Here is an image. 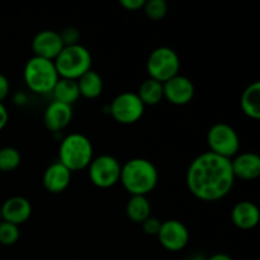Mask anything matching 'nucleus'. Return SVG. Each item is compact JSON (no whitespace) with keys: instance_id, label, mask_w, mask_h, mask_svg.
<instances>
[{"instance_id":"9","label":"nucleus","mask_w":260,"mask_h":260,"mask_svg":"<svg viewBox=\"0 0 260 260\" xmlns=\"http://www.w3.org/2000/svg\"><path fill=\"white\" fill-rule=\"evenodd\" d=\"M114 121L121 124H134L144 116L145 106L137 93L123 91L112 101L109 107Z\"/></svg>"},{"instance_id":"3","label":"nucleus","mask_w":260,"mask_h":260,"mask_svg":"<svg viewBox=\"0 0 260 260\" xmlns=\"http://www.w3.org/2000/svg\"><path fill=\"white\" fill-rule=\"evenodd\" d=\"M93 145L83 134H70L65 136L58 147V161L71 173L84 170L89 167L93 157Z\"/></svg>"},{"instance_id":"27","label":"nucleus","mask_w":260,"mask_h":260,"mask_svg":"<svg viewBox=\"0 0 260 260\" xmlns=\"http://www.w3.org/2000/svg\"><path fill=\"white\" fill-rule=\"evenodd\" d=\"M61 40H62L63 45L65 46H71V45H76L79 41V30L74 27H68L60 33Z\"/></svg>"},{"instance_id":"28","label":"nucleus","mask_w":260,"mask_h":260,"mask_svg":"<svg viewBox=\"0 0 260 260\" xmlns=\"http://www.w3.org/2000/svg\"><path fill=\"white\" fill-rule=\"evenodd\" d=\"M119 4H121L126 10L135 12V10H140L144 8L145 0H121Z\"/></svg>"},{"instance_id":"33","label":"nucleus","mask_w":260,"mask_h":260,"mask_svg":"<svg viewBox=\"0 0 260 260\" xmlns=\"http://www.w3.org/2000/svg\"><path fill=\"white\" fill-rule=\"evenodd\" d=\"M185 260H197V259H185Z\"/></svg>"},{"instance_id":"14","label":"nucleus","mask_w":260,"mask_h":260,"mask_svg":"<svg viewBox=\"0 0 260 260\" xmlns=\"http://www.w3.org/2000/svg\"><path fill=\"white\" fill-rule=\"evenodd\" d=\"M73 119V108L60 102H51L43 113V123L51 132H60L70 124Z\"/></svg>"},{"instance_id":"29","label":"nucleus","mask_w":260,"mask_h":260,"mask_svg":"<svg viewBox=\"0 0 260 260\" xmlns=\"http://www.w3.org/2000/svg\"><path fill=\"white\" fill-rule=\"evenodd\" d=\"M9 90H10L9 80H8L7 76L0 74V102H2V103L3 101L7 98L8 94H9Z\"/></svg>"},{"instance_id":"8","label":"nucleus","mask_w":260,"mask_h":260,"mask_svg":"<svg viewBox=\"0 0 260 260\" xmlns=\"http://www.w3.org/2000/svg\"><path fill=\"white\" fill-rule=\"evenodd\" d=\"M121 167L118 160L112 155H101L89 164V179L95 187L102 189L112 188L119 182Z\"/></svg>"},{"instance_id":"26","label":"nucleus","mask_w":260,"mask_h":260,"mask_svg":"<svg viewBox=\"0 0 260 260\" xmlns=\"http://www.w3.org/2000/svg\"><path fill=\"white\" fill-rule=\"evenodd\" d=\"M141 225L142 230H144V233L146 234V235L157 236L160 228H161V221H160L159 218L151 217V216H150V217L146 218Z\"/></svg>"},{"instance_id":"5","label":"nucleus","mask_w":260,"mask_h":260,"mask_svg":"<svg viewBox=\"0 0 260 260\" xmlns=\"http://www.w3.org/2000/svg\"><path fill=\"white\" fill-rule=\"evenodd\" d=\"M91 55L83 45L65 46L53 60L60 78L78 80L81 75L91 70Z\"/></svg>"},{"instance_id":"31","label":"nucleus","mask_w":260,"mask_h":260,"mask_svg":"<svg viewBox=\"0 0 260 260\" xmlns=\"http://www.w3.org/2000/svg\"><path fill=\"white\" fill-rule=\"evenodd\" d=\"M206 260H233V258L225 253H217V254H213V255H211L210 258L206 259Z\"/></svg>"},{"instance_id":"4","label":"nucleus","mask_w":260,"mask_h":260,"mask_svg":"<svg viewBox=\"0 0 260 260\" xmlns=\"http://www.w3.org/2000/svg\"><path fill=\"white\" fill-rule=\"evenodd\" d=\"M25 85L37 94H48L60 79L55 62L46 58L33 56L27 61L23 70Z\"/></svg>"},{"instance_id":"11","label":"nucleus","mask_w":260,"mask_h":260,"mask_svg":"<svg viewBox=\"0 0 260 260\" xmlns=\"http://www.w3.org/2000/svg\"><path fill=\"white\" fill-rule=\"evenodd\" d=\"M164 98L174 106H185L190 103L194 96V84L187 76L178 74L162 84Z\"/></svg>"},{"instance_id":"32","label":"nucleus","mask_w":260,"mask_h":260,"mask_svg":"<svg viewBox=\"0 0 260 260\" xmlns=\"http://www.w3.org/2000/svg\"><path fill=\"white\" fill-rule=\"evenodd\" d=\"M0 222H2V213H0Z\"/></svg>"},{"instance_id":"20","label":"nucleus","mask_w":260,"mask_h":260,"mask_svg":"<svg viewBox=\"0 0 260 260\" xmlns=\"http://www.w3.org/2000/svg\"><path fill=\"white\" fill-rule=\"evenodd\" d=\"M51 93L56 102L68 104V106H73L80 98L78 83L76 80H71V79H58Z\"/></svg>"},{"instance_id":"7","label":"nucleus","mask_w":260,"mask_h":260,"mask_svg":"<svg viewBox=\"0 0 260 260\" xmlns=\"http://www.w3.org/2000/svg\"><path fill=\"white\" fill-rule=\"evenodd\" d=\"M207 144L210 151L225 159L236 156L240 150V139L238 132L230 124L215 123L207 132Z\"/></svg>"},{"instance_id":"30","label":"nucleus","mask_w":260,"mask_h":260,"mask_svg":"<svg viewBox=\"0 0 260 260\" xmlns=\"http://www.w3.org/2000/svg\"><path fill=\"white\" fill-rule=\"evenodd\" d=\"M9 121V113H8L7 107L4 106V103L0 102V131L4 129V127L8 124Z\"/></svg>"},{"instance_id":"24","label":"nucleus","mask_w":260,"mask_h":260,"mask_svg":"<svg viewBox=\"0 0 260 260\" xmlns=\"http://www.w3.org/2000/svg\"><path fill=\"white\" fill-rule=\"evenodd\" d=\"M19 226L3 221L0 222V244L4 246H12L19 240Z\"/></svg>"},{"instance_id":"18","label":"nucleus","mask_w":260,"mask_h":260,"mask_svg":"<svg viewBox=\"0 0 260 260\" xmlns=\"http://www.w3.org/2000/svg\"><path fill=\"white\" fill-rule=\"evenodd\" d=\"M80 96L86 99H95L102 94L104 88L103 79L96 71L89 70L76 80Z\"/></svg>"},{"instance_id":"6","label":"nucleus","mask_w":260,"mask_h":260,"mask_svg":"<svg viewBox=\"0 0 260 260\" xmlns=\"http://www.w3.org/2000/svg\"><path fill=\"white\" fill-rule=\"evenodd\" d=\"M150 78L164 84L179 74L180 58L173 48L161 46L151 51L146 62Z\"/></svg>"},{"instance_id":"22","label":"nucleus","mask_w":260,"mask_h":260,"mask_svg":"<svg viewBox=\"0 0 260 260\" xmlns=\"http://www.w3.org/2000/svg\"><path fill=\"white\" fill-rule=\"evenodd\" d=\"M139 98L144 103V106H156L164 99V89H162V83L149 78L140 85Z\"/></svg>"},{"instance_id":"17","label":"nucleus","mask_w":260,"mask_h":260,"mask_svg":"<svg viewBox=\"0 0 260 260\" xmlns=\"http://www.w3.org/2000/svg\"><path fill=\"white\" fill-rule=\"evenodd\" d=\"M260 220L259 208L250 201H241L234 206L231 211V221L241 230H251L256 228Z\"/></svg>"},{"instance_id":"19","label":"nucleus","mask_w":260,"mask_h":260,"mask_svg":"<svg viewBox=\"0 0 260 260\" xmlns=\"http://www.w3.org/2000/svg\"><path fill=\"white\" fill-rule=\"evenodd\" d=\"M241 109L251 119L260 118V83L254 81L246 86L240 101Z\"/></svg>"},{"instance_id":"1","label":"nucleus","mask_w":260,"mask_h":260,"mask_svg":"<svg viewBox=\"0 0 260 260\" xmlns=\"http://www.w3.org/2000/svg\"><path fill=\"white\" fill-rule=\"evenodd\" d=\"M185 182L189 192L198 200L205 202L222 200L235 183L231 160L211 151L202 152L188 167Z\"/></svg>"},{"instance_id":"16","label":"nucleus","mask_w":260,"mask_h":260,"mask_svg":"<svg viewBox=\"0 0 260 260\" xmlns=\"http://www.w3.org/2000/svg\"><path fill=\"white\" fill-rule=\"evenodd\" d=\"M234 177L243 180H254L260 175V157L255 152H243L231 160Z\"/></svg>"},{"instance_id":"21","label":"nucleus","mask_w":260,"mask_h":260,"mask_svg":"<svg viewBox=\"0 0 260 260\" xmlns=\"http://www.w3.org/2000/svg\"><path fill=\"white\" fill-rule=\"evenodd\" d=\"M126 215L132 222L142 223L151 216V205L146 196H131L126 206Z\"/></svg>"},{"instance_id":"10","label":"nucleus","mask_w":260,"mask_h":260,"mask_svg":"<svg viewBox=\"0 0 260 260\" xmlns=\"http://www.w3.org/2000/svg\"><path fill=\"white\" fill-rule=\"evenodd\" d=\"M157 239L168 251H180L189 241V231L182 221L168 220L161 222Z\"/></svg>"},{"instance_id":"13","label":"nucleus","mask_w":260,"mask_h":260,"mask_svg":"<svg viewBox=\"0 0 260 260\" xmlns=\"http://www.w3.org/2000/svg\"><path fill=\"white\" fill-rule=\"evenodd\" d=\"M2 220L13 225H22L29 220L32 215V205L29 201L20 196L10 197L0 206Z\"/></svg>"},{"instance_id":"2","label":"nucleus","mask_w":260,"mask_h":260,"mask_svg":"<svg viewBox=\"0 0 260 260\" xmlns=\"http://www.w3.org/2000/svg\"><path fill=\"white\" fill-rule=\"evenodd\" d=\"M119 182L131 196H147L156 188L159 173L150 160L135 157L121 167Z\"/></svg>"},{"instance_id":"15","label":"nucleus","mask_w":260,"mask_h":260,"mask_svg":"<svg viewBox=\"0 0 260 260\" xmlns=\"http://www.w3.org/2000/svg\"><path fill=\"white\" fill-rule=\"evenodd\" d=\"M71 182V172L63 167L60 161H56L47 167L42 177V184L46 190L57 194L63 192Z\"/></svg>"},{"instance_id":"25","label":"nucleus","mask_w":260,"mask_h":260,"mask_svg":"<svg viewBox=\"0 0 260 260\" xmlns=\"http://www.w3.org/2000/svg\"><path fill=\"white\" fill-rule=\"evenodd\" d=\"M142 10L151 20H161L168 13V4L164 0H149L145 2Z\"/></svg>"},{"instance_id":"23","label":"nucleus","mask_w":260,"mask_h":260,"mask_svg":"<svg viewBox=\"0 0 260 260\" xmlns=\"http://www.w3.org/2000/svg\"><path fill=\"white\" fill-rule=\"evenodd\" d=\"M20 162H22V156L17 149L10 146L0 149V172H13L19 167Z\"/></svg>"},{"instance_id":"12","label":"nucleus","mask_w":260,"mask_h":260,"mask_svg":"<svg viewBox=\"0 0 260 260\" xmlns=\"http://www.w3.org/2000/svg\"><path fill=\"white\" fill-rule=\"evenodd\" d=\"M65 47L60 33L52 29H43L38 32L32 40V51L37 57L53 61Z\"/></svg>"}]
</instances>
